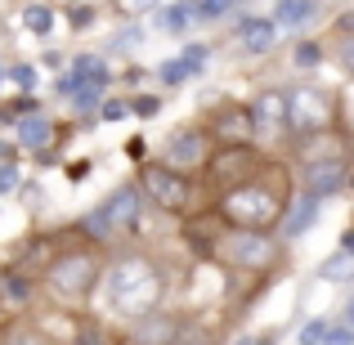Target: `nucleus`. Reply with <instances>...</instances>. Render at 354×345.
Segmentation results:
<instances>
[{"label": "nucleus", "mask_w": 354, "mask_h": 345, "mask_svg": "<svg viewBox=\"0 0 354 345\" xmlns=\"http://www.w3.org/2000/svg\"><path fill=\"white\" fill-rule=\"evenodd\" d=\"M99 95H104V90H95V86H86V90H77V95H72V104H77V113H90V108L99 104Z\"/></svg>", "instance_id": "c85d7f7f"}, {"label": "nucleus", "mask_w": 354, "mask_h": 345, "mask_svg": "<svg viewBox=\"0 0 354 345\" xmlns=\"http://www.w3.org/2000/svg\"><path fill=\"white\" fill-rule=\"evenodd\" d=\"M287 117H292L296 130H323L332 121L328 95H319V90H296V95H287Z\"/></svg>", "instance_id": "0eeeda50"}, {"label": "nucleus", "mask_w": 354, "mask_h": 345, "mask_svg": "<svg viewBox=\"0 0 354 345\" xmlns=\"http://www.w3.org/2000/svg\"><path fill=\"white\" fill-rule=\"evenodd\" d=\"M314 220H319V198H310V193H301V198H296V207H292V211L283 216V233H287V238H301V233L310 229Z\"/></svg>", "instance_id": "4468645a"}, {"label": "nucleus", "mask_w": 354, "mask_h": 345, "mask_svg": "<svg viewBox=\"0 0 354 345\" xmlns=\"http://www.w3.org/2000/svg\"><path fill=\"white\" fill-rule=\"evenodd\" d=\"M175 328H180V323L162 319V314H148V319L135 323V341L139 345H171L175 341Z\"/></svg>", "instance_id": "2eb2a0df"}, {"label": "nucleus", "mask_w": 354, "mask_h": 345, "mask_svg": "<svg viewBox=\"0 0 354 345\" xmlns=\"http://www.w3.org/2000/svg\"><path fill=\"white\" fill-rule=\"evenodd\" d=\"M274 242L265 238V233H234L229 238V256H234V265L242 269H265L269 260H274Z\"/></svg>", "instance_id": "1a4fd4ad"}, {"label": "nucleus", "mask_w": 354, "mask_h": 345, "mask_svg": "<svg viewBox=\"0 0 354 345\" xmlns=\"http://www.w3.org/2000/svg\"><path fill=\"white\" fill-rule=\"evenodd\" d=\"M157 77H162L166 86H184V81H189V68H184V59H166L162 68H157Z\"/></svg>", "instance_id": "5701e85b"}, {"label": "nucleus", "mask_w": 354, "mask_h": 345, "mask_svg": "<svg viewBox=\"0 0 354 345\" xmlns=\"http://www.w3.org/2000/svg\"><path fill=\"white\" fill-rule=\"evenodd\" d=\"M193 23H198V14H193V0H175V5L157 9V27H162V32H189Z\"/></svg>", "instance_id": "dca6fc26"}, {"label": "nucleus", "mask_w": 354, "mask_h": 345, "mask_svg": "<svg viewBox=\"0 0 354 345\" xmlns=\"http://www.w3.org/2000/svg\"><path fill=\"white\" fill-rule=\"evenodd\" d=\"M350 184V166L341 162V157H323V162H310L305 166V193L310 198H332V193H341Z\"/></svg>", "instance_id": "423d86ee"}, {"label": "nucleus", "mask_w": 354, "mask_h": 345, "mask_svg": "<svg viewBox=\"0 0 354 345\" xmlns=\"http://www.w3.org/2000/svg\"><path fill=\"white\" fill-rule=\"evenodd\" d=\"M130 108H135L139 117H157V113H162V99H157V95H139Z\"/></svg>", "instance_id": "c756f323"}, {"label": "nucleus", "mask_w": 354, "mask_h": 345, "mask_svg": "<svg viewBox=\"0 0 354 345\" xmlns=\"http://www.w3.org/2000/svg\"><path fill=\"white\" fill-rule=\"evenodd\" d=\"M238 36H242V50H247V54H269V50L278 45L274 18H242Z\"/></svg>", "instance_id": "9b49d317"}, {"label": "nucleus", "mask_w": 354, "mask_h": 345, "mask_svg": "<svg viewBox=\"0 0 354 345\" xmlns=\"http://www.w3.org/2000/svg\"><path fill=\"white\" fill-rule=\"evenodd\" d=\"M171 345H211V332L202 328V323H180Z\"/></svg>", "instance_id": "4be33fe9"}, {"label": "nucleus", "mask_w": 354, "mask_h": 345, "mask_svg": "<svg viewBox=\"0 0 354 345\" xmlns=\"http://www.w3.org/2000/svg\"><path fill=\"white\" fill-rule=\"evenodd\" d=\"M0 81H5V68H0Z\"/></svg>", "instance_id": "79ce46f5"}, {"label": "nucleus", "mask_w": 354, "mask_h": 345, "mask_svg": "<svg viewBox=\"0 0 354 345\" xmlns=\"http://www.w3.org/2000/svg\"><path fill=\"white\" fill-rule=\"evenodd\" d=\"M77 345H104V332H99L95 323H86V328H81V337H77Z\"/></svg>", "instance_id": "f704fd0d"}, {"label": "nucleus", "mask_w": 354, "mask_h": 345, "mask_svg": "<svg viewBox=\"0 0 354 345\" xmlns=\"http://www.w3.org/2000/svg\"><path fill=\"white\" fill-rule=\"evenodd\" d=\"M14 189H18V166L5 162L0 166V193H14Z\"/></svg>", "instance_id": "2f4dec72"}, {"label": "nucleus", "mask_w": 354, "mask_h": 345, "mask_svg": "<svg viewBox=\"0 0 354 345\" xmlns=\"http://www.w3.org/2000/svg\"><path fill=\"white\" fill-rule=\"evenodd\" d=\"M148 5H153V0H121V9H130V14H144Z\"/></svg>", "instance_id": "c9c22d12"}, {"label": "nucleus", "mask_w": 354, "mask_h": 345, "mask_svg": "<svg viewBox=\"0 0 354 345\" xmlns=\"http://www.w3.org/2000/svg\"><path fill=\"white\" fill-rule=\"evenodd\" d=\"M314 18V0H278L274 9V27H301Z\"/></svg>", "instance_id": "f3484780"}, {"label": "nucleus", "mask_w": 354, "mask_h": 345, "mask_svg": "<svg viewBox=\"0 0 354 345\" xmlns=\"http://www.w3.org/2000/svg\"><path fill=\"white\" fill-rule=\"evenodd\" d=\"M0 296H5V287H0Z\"/></svg>", "instance_id": "37998d69"}, {"label": "nucleus", "mask_w": 354, "mask_h": 345, "mask_svg": "<svg viewBox=\"0 0 354 345\" xmlns=\"http://www.w3.org/2000/svg\"><path fill=\"white\" fill-rule=\"evenodd\" d=\"M23 27L32 36H50L54 32V9L50 5H27L23 9Z\"/></svg>", "instance_id": "6ab92c4d"}, {"label": "nucleus", "mask_w": 354, "mask_h": 345, "mask_svg": "<svg viewBox=\"0 0 354 345\" xmlns=\"http://www.w3.org/2000/svg\"><path fill=\"white\" fill-rule=\"evenodd\" d=\"M319 59H323V50H319V45H310V41H305V45H296V68H319Z\"/></svg>", "instance_id": "cd10ccee"}, {"label": "nucleus", "mask_w": 354, "mask_h": 345, "mask_svg": "<svg viewBox=\"0 0 354 345\" xmlns=\"http://www.w3.org/2000/svg\"><path fill=\"white\" fill-rule=\"evenodd\" d=\"M9 81L23 86V90H32L36 86V68H32V63H14V68H9Z\"/></svg>", "instance_id": "bb28decb"}, {"label": "nucleus", "mask_w": 354, "mask_h": 345, "mask_svg": "<svg viewBox=\"0 0 354 345\" xmlns=\"http://www.w3.org/2000/svg\"><path fill=\"white\" fill-rule=\"evenodd\" d=\"M86 86H95V90L108 86V63L99 59V54H77V59H72V72L59 81L63 95H77V90H86Z\"/></svg>", "instance_id": "6e6552de"}, {"label": "nucleus", "mask_w": 354, "mask_h": 345, "mask_svg": "<svg viewBox=\"0 0 354 345\" xmlns=\"http://www.w3.org/2000/svg\"><path fill=\"white\" fill-rule=\"evenodd\" d=\"M229 9H234V0H193V14H198V23H216V18H225Z\"/></svg>", "instance_id": "412c9836"}, {"label": "nucleus", "mask_w": 354, "mask_h": 345, "mask_svg": "<svg viewBox=\"0 0 354 345\" xmlns=\"http://www.w3.org/2000/svg\"><path fill=\"white\" fill-rule=\"evenodd\" d=\"M14 139H18V148H32V153H41V148L54 139V121L45 117V113H32V117L14 121Z\"/></svg>", "instance_id": "f8f14e48"}, {"label": "nucleus", "mask_w": 354, "mask_h": 345, "mask_svg": "<svg viewBox=\"0 0 354 345\" xmlns=\"http://www.w3.org/2000/svg\"><path fill=\"white\" fill-rule=\"evenodd\" d=\"M346 328H354V296L346 301Z\"/></svg>", "instance_id": "4c0bfd02"}, {"label": "nucleus", "mask_w": 354, "mask_h": 345, "mask_svg": "<svg viewBox=\"0 0 354 345\" xmlns=\"http://www.w3.org/2000/svg\"><path fill=\"white\" fill-rule=\"evenodd\" d=\"M328 345H354V328H346V323H341V328H332L328 332Z\"/></svg>", "instance_id": "72a5a7b5"}, {"label": "nucleus", "mask_w": 354, "mask_h": 345, "mask_svg": "<svg viewBox=\"0 0 354 345\" xmlns=\"http://www.w3.org/2000/svg\"><path fill=\"white\" fill-rule=\"evenodd\" d=\"M45 283H50V292L59 296V301H86L99 287V260L90 256V251H63L50 265Z\"/></svg>", "instance_id": "7ed1b4c3"}, {"label": "nucleus", "mask_w": 354, "mask_h": 345, "mask_svg": "<svg viewBox=\"0 0 354 345\" xmlns=\"http://www.w3.org/2000/svg\"><path fill=\"white\" fill-rule=\"evenodd\" d=\"M202 157H207V135H202V130H180V135L171 139V148H166V166H175V171L198 166Z\"/></svg>", "instance_id": "9d476101"}, {"label": "nucleus", "mask_w": 354, "mask_h": 345, "mask_svg": "<svg viewBox=\"0 0 354 345\" xmlns=\"http://www.w3.org/2000/svg\"><path fill=\"white\" fill-rule=\"evenodd\" d=\"M328 332H332V323H328V319L305 323V328H301V345H323V341H328Z\"/></svg>", "instance_id": "b1692460"}, {"label": "nucleus", "mask_w": 354, "mask_h": 345, "mask_svg": "<svg viewBox=\"0 0 354 345\" xmlns=\"http://www.w3.org/2000/svg\"><path fill=\"white\" fill-rule=\"evenodd\" d=\"M256 121H260V126L287 121V95H260L256 99Z\"/></svg>", "instance_id": "a211bd4d"}, {"label": "nucleus", "mask_w": 354, "mask_h": 345, "mask_svg": "<svg viewBox=\"0 0 354 345\" xmlns=\"http://www.w3.org/2000/svg\"><path fill=\"white\" fill-rule=\"evenodd\" d=\"M0 345H50V337H45L41 328H27V323H18V328L5 332V341Z\"/></svg>", "instance_id": "aec40b11"}, {"label": "nucleus", "mask_w": 354, "mask_h": 345, "mask_svg": "<svg viewBox=\"0 0 354 345\" xmlns=\"http://www.w3.org/2000/svg\"><path fill=\"white\" fill-rule=\"evenodd\" d=\"M341 251H354V229L346 233V238H341Z\"/></svg>", "instance_id": "ea45409f"}, {"label": "nucleus", "mask_w": 354, "mask_h": 345, "mask_svg": "<svg viewBox=\"0 0 354 345\" xmlns=\"http://www.w3.org/2000/svg\"><path fill=\"white\" fill-rule=\"evenodd\" d=\"M225 216L234 220L242 233H265L283 216V193L265 189V184H242L225 198Z\"/></svg>", "instance_id": "f03ea898"}, {"label": "nucleus", "mask_w": 354, "mask_h": 345, "mask_svg": "<svg viewBox=\"0 0 354 345\" xmlns=\"http://www.w3.org/2000/svg\"><path fill=\"white\" fill-rule=\"evenodd\" d=\"M104 292H108V305L126 319H148L162 301V274L153 269V260L144 256H121L113 269L104 274Z\"/></svg>", "instance_id": "f257e3e1"}, {"label": "nucleus", "mask_w": 354, "mask_h": 345, "mask_svg": "<svg viewBox=\"0 0 354 345\" xmlns=\"http://www.w3.org/2000/svg\"><path fill=\"white\" fill-rule=\"evenodd\" d=\"M139 41H144V32H139V27H126L113 45H117V50H130V45H139Z\"/></svg>", "instance_id": "473e14b6"}, {"label": "nucleus", "mask_w": 354, "mask_h": 345, "mask_svg": "<svg viewBox=\"0 0 354 345\" xmlns=\"http://www.w3.org/2000/svg\"><path fill=\"white\" fill-rule=\"evenodd\" d=\"M346 72H354V41L346 45Z\"/></svg>", "instance_id": "58836bf2"}, {"label": "nucleus", "mask_w": 354, "mask_h": 345, "mask_svg": "<svg viewBox=\"0 0 354 345\" xmlns=\"http://www.w3.org/2000/svg\"><path fill=\"white\" fill-rule=\"evenodd\" d=\"M126 113H130V104H126V99H108V104H104V113H99V117H104V121H121Z\"/></svg>", "instance_id": "7c9ffc66"}, {"label": "nucleus", "mask_w": 354, "mask_h": 345, "mask_svg": "<svg viewBox=\"0 0 354 345\" xmlns=\"http://www.w3.org/2000/svg\"><path fill=\"white\" fill-rule=\"evenodd\" d=\"M135 220H139V189H117L99 211H90L86 229L95 233V238H113L117 229H130Z\"/></svg>", "instance_id": "20e7f679"}, {"label": "nucleus", "mask_w": 354, "mask_h": 345, "mask_svg": "<svg viewBox=\"0 0 354 345\" xmlns=\"http://www.w3.org/2000/svg\"><path fill=\"white\" fill-rule=\"evenodd\" d=\"M72 23H77V27H81V23H90V9H86V5H77V9H72Z\"/></svg>", "instance_id": "e433bc0d"}, {"label": "nucleus", "mask_w": 354, "mask_h": 345, "mask_svg": "<svg viewBox=\"0 0 354 345\" xmlns=\"http://www.w3.org/2000/svg\"><path fill=\"white\" fill-rule=\"evenodd\" d=\"M238 345H269V341H260V337H242Z\"/></svg>", "instance_id": "a19ab883"}, {"label": "nucleus", "mask_w": 354, "mask_h": 345, "mask_svg": "<svg viewBox=\"0 0 354 345\" xmlns=\"http://www.w3.org/2000/svg\"><path fill=\"white\" fill-rule=\"evenodd\" d=\"M251 126H256V117H251V113H242V108H225L220 121H216V135L225 139L229 148H242V139L251 135Z\"/></svg>", "instance_id": "ddd939ff"}, {"label": "nucleus", "mask_w": 354, "mask_h": 345, "mask_svg": "<svg viewBox=\"0 0 354 345\" xmlns=\"http://www.w3.org/2000/svg\"><path fill=\"white\" fill-rule=\"evenodd\" d=\"M144 193L157 202L162 211H180L184 202H189V180H184L175 166H166V162H153V166H144Z\"/></svg>", "instance_id": "39448f33"}, {"label": "nucleus", "mask_w": 354, "mask_h": 345, "mask_svg": "<svg viewBox=\"0 0 354 345\" xmlns=\"http://www.w3.org/2000/svg\"><path fill=\"white\" fill-rule=\"evenodd\" d=\"M350 269H354V251H341L337 260L323 265V278H341V274H350Z\"/></svg>", "instance_id": "a878e982"}, {"label": "nucleus", "mask_w": 354, "mask_h": 345, "mask_svg": "<svg viewBox=\"0 0 354 345\" xmlns=\"http://www.w3.org/2000/svg\"><path fill=\"white\" fill-rule=\"evenodd\" d=\"M180 59H184V68H189V77H198V72L207 68V45H189Z\"/></svg>", "instance_id": "393cba45"}]
</instances>
